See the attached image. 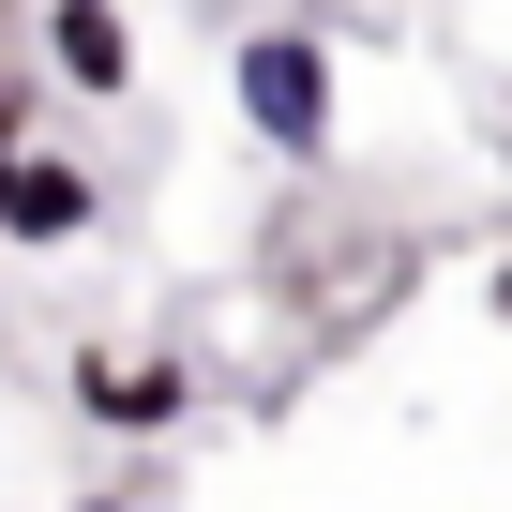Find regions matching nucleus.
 I'll use <instances>...</instances> for the list:
<instances>
[{
	"mask_svg": "<svg viewBox=\"0 0 512 512\" xmlns=\"http://www.w3.org/2000/svg\"><path fill=\"white\" fill-rule=\"evenodd\" d=\"M31 61H46V91L121 106L136 91V16H121V0H31Z\"/></svg>",
	"mask_w": 512,
	"mask_h": 512,
	"instance_id": "obj_3",
	"label": "nucleus"
},
{
	"mask_svg": "<svg viewBox=\"0 0 512 512\" xmlns=\"http://www.w3.org/2000/svg\"><path fill=\"white\" fill-rule=\"evenodd\" d=\"M226 106H241V136L272 151V166H332V121H347L332 31H302V16L241 31V46H226Z\"/></svg>",
	"mask_w": 512,
	"mask_h": 512,
	"instance_id": "obj_1",
	"label": "nucleus"
},
{
	"mask_svg": "<svg viewBox=\"0 0 512 512\" xmlns=\"http://www.w3.org/2000/svg\"><path fill=\"white\" fill-rule=\"evenodd\" d=\"M497 181H512V121H497Z\"/></svg>",
	"mask_w": 512,
	"mask_h": 512,
	"instance_id": "obj_8",
	"label": "nucleus"
},
{
	"mask_svg": "<svg viewBox=\"0 0 512 512\" xmlns=\"http://www.w3.org/2000/svg\"><path fill=\"white\" fill-rule=\"evenodd\" d=\"M76 512H136V497H76Z\"/></svg>",
	"mask_w": 512,
	"mask_h": 512,
	"instance_id": "obj_7",
	"label": "nucleus"
},
{
	"mask_svg": "<svg viewBox=\"0 0 512 512\" xmlns=\"http://www.w3.org/2000/svg\"><path fill=\"white\" fill-rule=\"evenodd\" d=\"M482 302H497V317H512V256H497V287H482Z\"/></svg>",
	"mask_w": 512,
	"mask_h": 512,
	"instance_id": "obj_6",
	"label": "nucleus"
},
{
	"mask_svg": "<svg viewBox=\"0 0 512 512\" xmlns=\"http://www.w3.org/2000/svg\"><path fill=\"white\" fill-rule=\"evenodd\" d=\"M16 151H31V91L0 76V181H16Z\"/></svg>",
	"mask_w": 512,
	"mask_h": 512,
	"instance_id": "obj_5",
	"label": "nucleus"
},
{
	"mask_svg": "<svg viewBox=\"0 0 512 512\" xmlns=\"http://www.w3.org/2000/svg\"><path fill=\"white\" fill-rule=\"evenodd\" d=\"M91 226H106L91 151H16V181H0V241H16V256H61V241H91Z\"/></svg>",
	"mask_w": 512,
	"mask_h": 512,
	"instance_id": "obj_4",
	"label": "nucleus"
},
{
	"mask_svg": "<svg viewBox=\"0 0 512 512\" xmlns=\"http://www.w3.org/2000/svg\"><path fill=\"white\" fill-rule=\"evenodd\" d=\"M76 422L91 437H181L196 422V362L181 347H76Z\"/></svg>",
	"mask_w": 512,
	"mask_h": 512,
	"instance_id": "obj_2",
	"label": "nucleus"
}]
</instances>
